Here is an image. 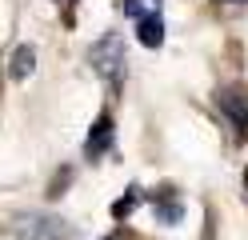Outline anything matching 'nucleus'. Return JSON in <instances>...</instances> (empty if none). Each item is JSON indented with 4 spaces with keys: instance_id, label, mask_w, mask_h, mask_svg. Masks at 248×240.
Returning <instances> with one entry per match:
<instances>
[{
    "instance_id": "obj_1",
    "label": "nucleus",
    "mask_w": 248,
    "mask_h": 240,
    "mask_svg": "<svg viewBox=\"0 0 248 240\" xmlns=\"http://www.w3.org/2000/svg\"><path fill=\"white\" fill-rule=\"evenodd\" d=\"M88 64H92V72H96L104 84L120 88V80H124V64H128V56H124V40L116 36V32H104V36L92 44Z\"/></svg>"
},
{
    "instance_id": "obj_2",
    "label": "nucleus",
    "mask_w": 248,
    "mask_h": 240,
    "mask_svg": "<svg viewBox=\"0 0 248 240\" xmlns=\"http://www.w3.org/2000/svg\"><path fill=\"white\" fill-rule=\"evenodd\" d=\"M8 232L20 240H72V228L60 216H48V212H16Z\"/></svg>"
},
{
    "instance_id": "obj_3",
    "label": "nucleus",
    "mask_w": 248,
    "mask_h": 240,
    "mask_svg": "<svg viewBox=\"0 0 248 240\" xmlns=\"http://www.w3.org/2000/svg\"><path fill=\"white\" fill-rule=\"evenodd\" d=\"M220 108H224V116L232 124V132H236V140L248 136V96L240 88H224L220 92Z\"/></svg>"
},
{
    "instance_id": "obj_4",
    "label": "nucleus",
    "mask_w": 248,
    "mask_h": 240,
    "mask_svg": "<svg viewBox=\"0 0 248 240\" xmlns=\"http://www.w3.org/2000/svg\"><path fill=\"white\" fill-rule=\"evenodd\" d=\"M112 116H108V112H100L96 120H92V132H88V140H84V156L88 160H100L108 148H112Z\"/></svg>"
},
{
    "instance_id": "obj_5",
    "label": "nucleus",
    "mask_w": 248,
    "mask_h": 240,
    "mask_svg": "<svg viewBox=\"0 0 248 240\" xmlns=\"http://www.w3.org/2000/svg\"><path fill=\"white\" fill-rule=\"evenodd\" d=\"M136 40L144 48H160L164 44V16H144V20H136Z\"/></svg>"
},
{
    "instance_id": "obj_6",
    "label": "nucleus",
    "mask_w": 248,
    "mask_h": 240,
    "mask_svg": "<svg viewBox=\"0 0 248 240\" xmlns=\"http://www.w3.org/2000/svg\"><path fill=\"white\" fill-rule=\"evenodd\" d=\"M32 68H36V48H32V44H20L16 52H12L8 76H12V80H28V76H32Z\"/></svg>"
},
{
    "instance_id": "obj_7",
    "label": "nucleus",
    "mask_w": 248,
    "mask_h": 240,
    "mask_svg": "<svg viewBox=\"0 0 248 240\" xmlns=\"http://www.w3.org/2000/svg\"><path fill=\"white\" fill-rule=\"evenodd\" d=\"M180 212H184L180 196H164V200H156V216H160V224H176Z\"/></svg>"
},
{
    "instance_id": "obj_8",
    "label": "nucleus",
    "mask_w": 248,
    "mask_h": 240,
    "mask_svg": "<svg viewBox=\"0 0 248 240\" xmlns=\"http://www.w3.org/2000/svg\"><path fill=\"white\" fill-rule=\"evenodd\" d=\"M124 8L132 20H144V16H160V0H128Z\"/></svg>"
},
{
    "instance_id": "obj_9",
    "label": "nucleus",
    "mask_w": 248,
    "mask_h": 240,
    "mask_svg": "<svg viewBox=\"0 0 248 240\" xmlns=\"http://www.w3.org/2000/svg\"><path fill=\"white\" fill-rule=\"evenodd\" d=\"M136 200H140V188H128V196L112 204V216H128L132 208H136Z\"/></svg>"
},
{
    "instance_id": "obj_10",
    "label": "nucleus",
    "mask_w": 248,
    "mask_h": 240,
    "mask_svg": "<svg viewBox=\"0 0 248 240\" xmlns=\"http://www.w3.org/2000/svg\"><path fill=\"white\" fill-rule=\"evenodd\" d=\"M216 4H248V0H216Z\"/></svg>"
},
{
    "instance_id": "obj_11",
    "label": "nucleus",
    "mask_w": 248,
    "mask_h": 240,
    "mask_svg": "<svg viewBox=\"0 0 248 240\" xmlns=\"http://www.w3.org/2000/svg\"><path fill=\"white\" fill-rule=\"evenodd\" d=\"M244 188H248V172H244Z\"/></svg>"
},
{
    "instance_id": "obj_12",
    "label": "nucleus",
    "mask_w": 248,
    "mask_h": 240,
    "mask_svg": "<svg viewBox=\"0 0 248 240\" xmlns=\"http://www.w3.org/2000/svg\"><path fill=\"white\" fill-rule=\"evenodd\" d=\"M108 240H112V236H108Z\"/></svg>"
}]
</instances>
